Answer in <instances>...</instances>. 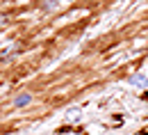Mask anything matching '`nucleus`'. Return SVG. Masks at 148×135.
<instances>
[{"label":"nucleus","instance_id":"nucleus-2","mask_svg":"<svg viewBox=\"0 0 148 135\" xmlns=\"http://www.w3.org/2000/svg\"><path fill=\"white\" fill-rule=\"evenodd\" d=\"M130 82H132V85H137V87H146V85H148V78L141 76V73H137V76L130 78Z\"/></svg>","mask_w":148,"mask_h":135},{"label":"nucleus","instance_id":"nucleus-1","mask_svg":"<svg viewBox=\"0 0 148 135\" xmlns=\"http://www.w3.org/2000/svg\"><path fill=\"white\" fill-rule=\"evenodd\" d=\"M30 101H32V94L30 92H23V94H18V96L14 98V108H25Z\"/></svg>","mask_w":148,"mask_h":135}]
</instances>
